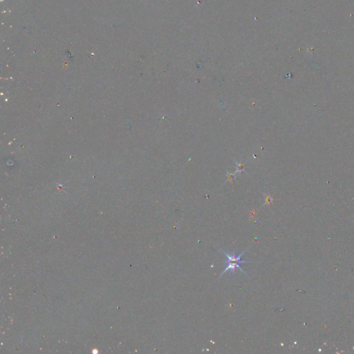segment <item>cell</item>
Segmentation results:
<instances>
[{"label": "cell", "instance_id": "obj_1", "mask_svg": "<svg viewBox=\"0 0 354 354\" xmlns=\"http://www.w3.org/2000/svg\"><path fill=\"white\" fill-rule=\"evenodd\" d=\"M248 248H246L244 251H243V252H242V253H241L240 255H239L238 256L235 255V254L231 255L230 253H227V252H224V251H222V250H221V251H222L223 252H224V254L225 255V256H226L227 258H228V260H227V261H226L227 267H226V269H225L224 270V271H223V273H221V275H220L219 278H218V279H219V278H221V277L223 276V275L225 274V273H227V272H228V271H230L232 273H234V270H235L236 269H239L241 272L243 273L244 275H247L246 273L244 271H243V270L242 269V267H241V264H242V263H244V264H246H246H247V263H253V262H252V261H242V260H241V257H242V255H243V254H244L247 251H248Z\"/></svg>", "mask_w": 354, "mask_h": 354}]
</instances>
